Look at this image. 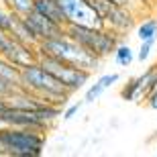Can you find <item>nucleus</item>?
<instances>
[{"label":"nucleus","instance_id":"21","mask_svg":"<svg viewBox=\"0 0 157 157\" xmlns=\"http://www.w3.org/2000/svg\"><path fill=\"white\" fill-rule=\"evenodd\" d=\"M14 88H17V86H12V84H8L6 80H2V78H0V98H4L6 94H10Z\"/></svg>","mask_w":157,"mask_h":157},{"label":"nucleus","instance_id":"10","mask_svg":"<svg viewBox=\"0 0 157 157\" xmlns=\"http://www.w3.org/2000/svg\"><path fill=\"white\" fill-rule=\"evenodd\" d=\"M25 21L29 23V27L33 29V33L37 35V39H39V41L53 39V37L63 35V27H61V25H57L55 21H51V18L39 14L37 10L27 12V14H25Z\"/></svg>","mask_w":157,"mask_h":157},{"label":"nucleus","instance_id":"2","mask_svg":"<svg viewBox=\"0 0 157 157\" xmlns=\"http://www.w3.org/2000/svg\"><path fill=\"white\" fill-rule=\"evenodd\" d=\"M37 51L39 53H45V55H51V57L63 61V63L71 65V67H78V70H86L90 74L100 70L102 65V59L94 57L92 53H88L82 45H78L74 39L65 35H59V37H53V39H45V41H39L37 45Z\"/></svg>","mask_w":157,"mask_h":157},{"label":"nucleus","instance_id":"23","mask_svg":"<svg viewBox=\"0 0 157 157\" xmlns=\"http://www.w3.org/2000/svg\"><path fill=\"white\" fill-rule=\"evenodd\" d=\"M110 2H114V4H121V6H128V8H133V10L139 12L137 4H135V0H110ZM139 17H141V12H139Z\"/></svg>","mask_w":157,"mask_h":157},{"label":"nucleus","instance_id":"25","mask_svg":"<svg viewBox=\"0 0 157 157\" xmlns=\"http://www.w3.org/2000/svg\"><path fill=\"white\" fill-rule=\"evenodd\" d=\"M0 157H4V151H2V147H0Z\"/></svg>","mask_w":157,"mask_h":157},{"label":"nucleus","instance_id":"1","mask_svg":"<svg viewBox=\"0 0 157 157\" xmlns=\"http://www.w3.org/2000/svg\"><path fill=\"white\" fill-rule=\"evenodd\" d=\"M18 86L27 90V92L39 96L43 102L47 104H55V106H63L67 104L71 92L57 80L53 78L47 70H43L39 63H31L21 67V82Z\"/></svg>","mask_w":157,"mask_h":157},{"label":"nucleus","instance_id":"20","mask_svg":"<svg viewBox=\"0 0 157 157\" xmlns=\"http://www.w3.org/2000/svg\"><path fill=\"white\" fill-rule=\"evenodd\" d=\"M155 2H157V0H135V4H137V8H139L141 14H143L145 10H151V8H155Z\"/></svg>","mask_w":157,"mask_h":157},{"label":"nucleus","instance_id":"19","mask_svg":"<svg viewBox=\"0 0 157 157\" xmlns=\"http://www.w3.org/2000/svg\"><path fill=\"white\" fill-rule=\"evenodd\" d=\"M78 112H80V104H71V106H67L65 110H61V118H63V121H71Z\"/></svg>","mask_w":157,"mask_h":157},{"label":"nucleus","instance_id":"5","mask_svg":"<svg viewBox=\"0 0 157 157\" xmlns=\"http://www.w3.org/2000/svg\"><path fill=\"white\" fill-rule=\"evenodd\" d=\"M90 4L94 6V10L98 12V17L102 18V25L106 29H110L112 33H117L118 37H124L135 29L139 12L128 8V6L114 4L110 0H90Z\"/></svg>","mask_w":157,"mask_h":157},{"label":"nucleus","instance_id":"16","mask_svg":"<svg viewBox=\"0 0 157 157\" xmlns=\"http://www.w3.org/2000/svg\"><path fill=\"white\" fill-rule=\"evenodd\" d=\"M0 2H2L10 12L25 17L27 12L33 10V2H35V0H0Z\"/></svg>","mask_w":157,"mask_h":157},{"label":"nucleus","instance_id":"11","mask_svg":"<svg viewBox=\"0 0 157 157\" xmlns=\"http://www.w3.org/2000/svg\"><path fill=\"white\" fill-rule=\"evenodd\" d=\"M6 33H8L12 39H17V41H21V43H25V45H31V47H37V45H39L37 35L33 33V29L29 27V23H27V21H25V17H21V14L10 12V23H8Z\"/></svg>","mask_w":157,"mask_h":157},{"label":"nucleus","instance_id":"12","mask_svg":"<svg viewBox=\"0 0 157 157\" xmlns=\"http://www.w3.org/2000/svg\"><path fill=\"white\" fill-rule=\"evenodd\" d=\"M121 82V74H117V71H112V74H104V76H100L98 80H94V84H90L86 90V94H84V102H94V100H98L104 96L106 90H110L114 84H118Z\"/></svg>","mask_w":157,"mask_h":157},{"label":"nucleus","instance_id":"7","mask_svg":"<svg viewBox=\"0 0 157 157\" xmlns=\"http://www.w3.org/2000/svg\"><path fill=\"white\" fill-rule=\"evenodd\" d=\"M65 21L71 25H84V27H104L102 18L94 10L90 0H57Z\"/></svg>","mask_w":157,"mask_h":157},{"label":"nucleus","instance_id":"15","mask_svg":"<svg viewBox=\"0 0 157 157\" xmlns=\"http://www.w3.org/2000/svg\"><path fill=\"white\" fill-rule=\"evenodd\" d=\"M112 57H114L118 67H131L135 61V49L124 39H121L118 45L114 47V51H112Z\"/></svg>","mask_w":157,"mask_h":157},{"label":"nucleus","instance_id":"28","mask_svg":"<svg viewBox=\"0 0 157 157\" xmlns=\"http://www.w3.org/2000/svg\"><path fill=\"white\" fill-rule=\"evenodd\" d=\"M155 155H157V151H155Z\"/></svg>","mask_w":157,"mask_h":157},{"label":"nucleus","instance_id":"9","mask_svg":"<svg viewBox=\"0 0 157 157\" xmlns=\"http://www.w3.org/2000/svg\"><path fill=\"white\" fill-rule=\"evenodd\" d=\"M0 121L8 127H23V128H31V131H39V133H47L51 128V124L45 122L43 118H39L35 112L14 110V108H4L0 112Z\"/></svg>","mask_w":157,"mask_h":157},{"label":"nucleus","instance_id":"17","mask_svg":"<svg viewBox=\"0 0 157 157\" xmlns=\"http://www.w3.org/2000/svg\"><path fill=\"white\" fill-rule=\"evenodd\" d=\"M153 47H155V43L153 41H141V45H139V49L135 51V59L137 61H147L149 59V55H151V51H153Z\"/></svg>","mask_w":157,"mask_h":157},{"label":"nucleus","instance_id":"3","mask_svg":"<svg viewBox=\"0 0 157 157\" xmlns=\"http://www.w3.org/2000/svg\"><path fill=\"white\" fill-rule=\"evenodd\" d=\"M63 33L98 59L110 57L114 47L122 39L106 27H84V25H71V23L63 27Z\"/></svg>","mask_w":157,"mask_h":157},{"label":"nucleus","instance_id":"27","mask_svg":"<svg viewBox=\"0 0 157 157\" xmlns=\"http://www.w3.org/2000/svg\"><path fill=\"white\" fill-rule=\"evenodd\" d=\"M0 127H4V122H2V121H0Z\"/></svg>","mask_w":157,"mask_h":157},{"label":"nucleus","instance_id":"24","mask_svg":"<svg viewBox=\"0 0 157 157\" xmlns=\"http://www.w3.org/2000/svg\"><path fill=\"white\" fill-rule=\"evenodd\" d=\"M157 139V131H155V135H151V137H149V141H155Z\"/></svg>","mask_w":157,"mask_h":157},{"label":"nucleus","instance_id":"14","mask_svg":"<svg viewBox=\"0 0 157 157\" xmlns=\"http://www.w3.org/2000/svg\"><path fill=\"white\" fill-rule=\"evenodd\" d=\"M133 31L139 41H153V43H157V18L155 17H145L141 23L135 25Z\"/></svg>","mask_w":157,"mask_h":157},{"label":"nucleus","instance_id":"18","mask_svg":"<svg viewBox=\"0 0 157 157\" xmlns=\"http://www.w3.org/2000/svg\"><path fill=\"white\" fill-rule=\"evenodd\" d=\"M8 23H10V10L0 2V31L8 29Z\"/></svg>","mask_w":157,"mask_h":157},{"label":"nucleus","instance_id":"8","mask_svg":"<svg viewBox=\"0 0 157 157\" xmlns=\"http://www.w3.org/2000/svg\"><path fill=\"white\" fill-rule=\"evenodd\" d=\"M157 78V63L149 65L141 76H135L121 88V98L127 102H145V98L151 94Z\"/></svg>","mask_w":157,"mask_h":157},{"label":"nucleus","instance_id":"26","mask_svg":"<svg viewBox=\"0 0 157 157\" xmlns=\"http://www.w3.org/2000/svg\"><path fill=\"white\" fill-rule=\"evenodd\" d=\"M155 88H157V78H155V86H153V90H155ZM153 90H151V92H153Z\"/></svg>","mask_w":157,"mask_h":157},{"label":"nucleus","instance_id":"6","mask_svg":"<svg viewBox=\"0 0 157 157\" xmlns=\"http://www.w3.org/2000/svg\"><path fill=\"white\" fill-rule=\"evenodd\" d=\"M37 63H39L43 70L49 71L53 78H57L71 94L78 92V90H82L86 84H90V80H92V76H94V74H90V71L71 67V65L63 63V61H59V59L51 57V55H45V53H39Z\"/></svg>","mask_w":157,"mask_h":157},{"label":"nucleus","instance_id":"4","mask_svg":"<svg viewBox=\"0 0 157 157\" xmlns=\"http://www.w3.org/2000/svg\"><path fill=\"white\" fill-rule=\"evenodd\" d=\"M0 147L4 157H39L45 149V133L23 127H0Z\"/></svg>","mask_w":157,"mask_h":157},{"label":"nucleus","instance_id":"13","mask_svg":"<svg viewBox=\"0 0 157 157\" xmlns=\"http://www.w3.org/2000/svg\"><path fill=\"white\" fill-rule=\"evenodd\" d=\"M33 10H37L39 14L55 21V23L61 25V27L67 25L65 14H63V10H61V6H59L57 0H35V2H33Z\"/></svg>","mask_w":157,"mask_h":157},{"label":"nucleus","instance_id":"22","mask_svg":"<svg viewBox=\"0 0 157 157\" xmlns=\"http://www.w3.org/2000/svg\"><path fill=\"white\" fill-rule=\"evenodd\" d=\"M145 104L149 106L151 110H157V88H155V90H153V92L145 98Z\"/></svg>","mask_w":157,"mask_h":157}]
</instances>
